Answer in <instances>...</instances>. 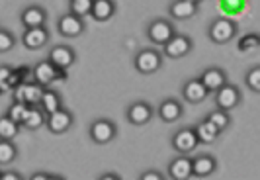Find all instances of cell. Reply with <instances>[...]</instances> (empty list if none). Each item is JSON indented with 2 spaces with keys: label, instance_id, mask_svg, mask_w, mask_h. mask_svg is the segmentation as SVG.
Wrapping results in <instances>:
<instances>
[{
  "label": "cell",
  "instance_id": "6da1fadb",
  "mask_svg": "<svg viewBox=\"0 0 260 180\" xmlns=\"http://www.w3.org/2000/svg\"><path fill=\"white\" fill-rule=\"evenodd\" d=\"M31 77H34L36 82H39L41 86L47 88V86H49L51 82H55V80H65L67 71L59 69V67H55L49 59H43V61H39V63L31 69Z\"/></svg>",
  "mask_w": 260,
  "mask_h": 180
},
{
  "label": "cell",
  "instance_id": "7a4b0ae2",
  "mask_svg": "<svg viewBox=\"0 0 260 180\" xmlns=\"http://www.w3.org/2000/svg\"><path fill=\"white\" fill-rule=\"evenodd\" d=\"M133 65H135L137 73H141V75H153V73H156L162 67V53L153 49V47L141 49V51L135 55Z\"/></svg>",
  "mask_w": 260,
  "mask_h": 180
},
{
  "label": "cell",
  "instance_id": "3957f363",
  "mask_svg": "<svg viewBox=\"0 0 260 180\" xmlns=\"http://www.w3.org/2000/svg\"><path fill=\"white\" fill-rule=\"evenodd\" d=\"M88 135L96 145H108L117 137V128L112 119L100 117V119H94L90 124Z\"/></svg>",
  "mask_w": 260,
  "mask_h": 180
},
{
  "label": "cell",
  "instance_id": "277c9868",
  "mask_svg": "<svg viewBox=\"0 0 260 180\" xmlns=\"http://www.w3.org/2000/svg\"><path fill=\"white\" fill-rule=\"evenodd\" d=\"M170 145L178 155H190L194 153V149L200 145V139H198L194 128H180L178 131L172 133Z\"/></svg>",
  "mask_w": 260,
  "mask_h": 180
},
{
  "label": "cell",
  "instance_id": "5b68a950",
  "mask_svg": "<svg viewBox=\"0 0 260 180\" xmlns=\"http://www.w3.org/2000/svg\"><path fill=\"white\" fill-rule=\"evenodd\" d=\"M208 34L213 43H219V45L229 43L237 36V22L231 18H217L211 22Z\"/></svg>",
  "mask_w": 260,
  "mask_h": 180
},
{
  "label": "cell",
  "instance_id": "8992f818",
  "mask_svg": "<svg viewBox=\"0 0 260 180\" xmlns=\"http://www.w3.org/2000/svg\"><path fill=\"white\" fill-rule=\"evenodd\" d=\"M194 41L188 38L186 34H174L172 38L162 45V55L169 59H182L192 51Z\"/></svg>",
  "mask_w": 260,
  "mask_h": 180
},
{
  "label": "cell",
  "instance_id": "52a82bcc",
  "mask_svg": "<svg viewBox=\"0 0 260 180\" xmlns=\"http://www.w3.org/2000/svg\"><path fill=\"white\" fill-rule=\"evenodd\" d=\"M75 124V114L67 108H59L57 112L47 114V122H45V128L51 131L53 135H63L69 129L73 128Z\"/></svg>",
  "mask_w": 260,
  "mask_h": 180
},
{
  "label": "cell",
  "instance_id": "ba28073f",
  "mask_svg": "<svg viewBox=\"0 0 260 180\" xmlns=\"http://www.w3.org/2000/svg\"><path fill=\"white\" fill-rule=\"evenodd\" d=\"M86 29V24H84V18H80L77 14L73 12H67L59 18L57 22V32L63 36V38H78L82 36Z\"/></svg>",
  "mask_w": 260,
  "mask_h": 180
},
{
  "label": "cell",
  "instance_id": "9c48e42d",
  "mask_svg": "<svg viewBox=\"0 0 260 180\" xmlns=\"http://www.w3.org/2000/svg\"><path fill=\"white\" fill-rule=\"evenodd\" d=\"M153 106L149 102H143V100H135V102H131L127 106V110H125V117H127V122H129L131 126H137V128H141V126H147L151 119H153Z\"/></svg>",
  "mask_w": 260,
  "mask_h": 180
},
{
  "label": "cell",
  "instance_id": "30bf717a",
  "mask_svg": "<svg viewBox=\"0 0 260 180\" xmlns=\"http://www.w3.org/2000/svg\"><path fill=\"white\" fill-rule=\"evenodd\" d=\"M43 90H45V86H41L36 80H26L20 86H16L12 90V94H14V100L26 102L27 106H36V104H39L41 96H43Z\"/></svg>",
  "mask_w": 260,
  "mask_h": 180
},
{
  "label": "cell",
  "instance_id": "8fae6325",
  "mask_svg": "<svg viewBox=\"0 0 260 180\" xmlns=\"http://www.w3.org/2000/svg\"><path fill=\"white\" fill-rule=\"evenodd\" d=\"M241 90L237 88L231 82H225L221 88L215 90V106L219 110H225V112H231L235 110L239 104H241Z\"/></svg>",
  "mask_w": 260,
  "mask_h": 180
},
{
  "label": "cell",
  "instance_id": "7c38bea8",
  "mask_svg": "<svg viewBox=\"0 0 260 180\" xmlns=\"http://www.w3.org/2000/svg\"><path fill=\"white\" fill-rule=\"evenodd\" d=\"M174 26L170 24L169 20H153L149 26H147V36L149 39L155 43V45H165L172 36H174Z\"/></svg>",
  "mask_w": 260,
  "mask_h": 180
},
{
  "label": "cell",
  "instance_id": "4fadbf2b",
  "mask_svg": "<svg viewBox=\"0 0 260 180\" xmlns=\"http://www.w3.org/2000/svg\"><path fill=\"white\" fill-rule=\"evenodd\" d=\"M49 61H51L55 67H59V69H63V71H69L75 61H77V53L73 47H69V45H55L51 51H49V57H47Z\"/></svg>",
  "mask_w": 260,
  "mask_h": 180
},
{
  "label": "cell",
  "instance_id": "5bb4252c",
  "mask_svg": "<svg viewBox=\"0 0 260 180\" xmlns=\"http://www.w3.org/2000/svg\"><path fill=\"white\" fill-rule=\"evenodd\" d=\"M47 41H49V32L45 26L26 27L22 34V43L27 49H41L47 45Z\"/></svg>",
  "mask_w": 260,
  "mask_h": 180
},
{
  "label": "cell",
  "instance_id": "9a60e30c",
  "mask_svg": "<svg viewBox=\"0 0 260 180\" xmlns=\"http://www.w3.org/2000/svg\"><path fill=\"white\" fill-rule=\"evenodd\" d=\"M169 176L174 180H190L194 176L192 159L188 155H178L169 165Z\"/></svg>",
  "mask_w": 260,
  "mask_h": 180
},
{
  "label": "cell",
  "instance_id": "2e32d148",
  "mask_svg": "<svg viewBox=\"0 0 260 180\" xmlns=\"http://www.w3.org/2000/svg\"><path fill=\"white\" fill-rule=\"evenodd\" d=\"M20 22L24 24V27H39L45 26L47 22V12L43 6H38V4H29L26 6L22 14H20Z\"/></svg>",
  "mask_w": 260,
  "mask_h": 180
},
{
  "label": "cell",
  "instance_id": "e0dca14e",
  "mask_svg": "<svg viewBox=\"0 0 260 180\" xmlns=\"http://www.w3.org/2000/svg\"><path fill=\"white\" fill-rule=\"evenodd\" d=\"M156 114L165 124H172V122H176V119H180L184 116V108L176 98H165L162 102L158 104Z\"/></svg>",
  "mask_w": 260,
  "mask_h": 180
},
{
  "label": "cell",
  "instance_id": "ac0fdd59",
  "mask_svg": "<svg viewBox=\"0 0 260 180\" xmlns=\"http://www.w3.org/2000/svg\"><path fill=\"white\" fill-rule=\"evenodd\" d=\"M209 90L206 88V84L202 82V78H192L184 84L182 96L186 98V102L190 104H200L208 98Z\"/></svg>",
  "mask_w": 260,
  "mask_h": 180
},
{
  "label": "cell",
  "instance_id": "d6986e66",
  "mask_svg": "<svg viewBox=\"0 0 260 180\" xmlns=\"http://www.w3.org/2000/svg\"><path fill=\"white\" fill-rule=\"evenodd\" d=\"M192 170H194V176L198 178L211 176L217 170V159L213 155H198L192 159Z\"/></svg>",
  "mask_w": 260,
  "mask_h": 180
},
{
  "label": "cell",
  "instance_id": "ffe728a7",
  "mask_svg": "<svg viewBox=\"0 0 260 180\" xmlns=\"http://www.w3.org/2000/svg\"><path fill=\"white\" fill-rule=\"evenodd\" d=\"M200 10V4L196 2H190V0H174L170 4L169 14L174 18V20H190L194 18L196 14Z\"/></svg>",
  "mask_w": 260,
  "mask_h": 180
},
{
  "label": "cell",
  "instance_id": "44dd1931",
  "mask_svg": "<svg viewBox=\"0 0 260 180\" xmlns=\"http://www.w3.org/2000/svg\"><path fill=\"white\" fill-rule=\"evenodd\" d=\"M200 78H202V82L206 84V88L209 92H215V90H219L227 82V73L223 69H219V67H208Z\"/></svg>",
  "mask_w": 260,
  "mask_h": 180
},
{
  "label": "cell",
  "instance_id": "7402d4cb",
  "mask_svg": "<svg viewBox=\"0 0 260 180\" xmlns=\"http://www.w3.org/2000/svg\"><path fill=\"white\" fill-rule=\"evenodd\" d=\"M116 10L117 6L114 0H94L90 16L96 22H108V20H112L116 16Z\"/></svg>",
  "mask_w": 260,
  "mask_h": 180
},
{
  "label": "cell",
  "instance_id": "603a6c76",
  "mask_svg": "<svg viewBox=\"0 0 260 180\" xmlns=\"http://www.w3.org/2000/svg\"><path fill=\"white\" fill-rule=\"evenodd\" d=\"M45 122H47V114L39 108V104H36V106H29V108H27L26 117H24V122H22V128L29 129V131H36V129L43 128Z\"/></svg>",
  "mask_w": 260,
  "mask_h": 180
},
{
  "label": "cell",
  "instance_id": "cb8c5ba5",
  "mask_svg": "<svg viewBox=\"0 0 260 180\" xmlns=\"http://www.w3.org/2000/svg\"><path fill=\"white\" fill-rule=\"evenodd\" d=\"M196 133H198V139L200 143H204V145H209V143H213L219 135H221V131L215 128L211 122H209L208 117L206 119H202V122H198L194 126Z\"/></svg>",
  "mask_w": 260,
  "mask_h": 180
},
{
  "label": "cell",
  "instance_id": "d4e9b609",
  "mask_svg": "<svg viewBox=\"0 0 260 180\" xmlns=\"http://www.w3.org/2000/svg\"><path fill=\"white\" fill-rule=\"evenodd\" d=\"M39 108H41L45 114L57 112L59 108H63V98H61V94H59L57 90H51L47 86V88L43 90L41 100H39Z\"/></svg>",
  "mask_w": 260,
  "mask_h": 180
},
{
  "label": "cell",
  "instance_id": "484cf974",
  "mask_svg": "<svg viewBox=\"0 0 260 180\" xmlns=\"http://www.w3.org/2000/svg\"><path fill=\"white\" fill-rule=\"evenodd\" d=\"M20 128L22 126L16 124L8 114L0 116V139H10V141H14L18 137V133H20Z\"/></svg>",
  "mask_w": 260,
  "mask_h": 180
},
{
  "label": "cell",
  "instance_id": "4316f807",
  "mask_svg": "<svg viewBox=\"0 0 260 180\" xmlns=\"http://www.w3.org/2000/svg\"><path fill=\"white\" fill-rule=\"evenodd\" d=\"M18 157V147L10 139H0V167L12 165Z\"/></svg>",
  "mask_w": 260,
  "mask_h": 180
},
{
  "label": "cell",
  "instance_id": "83f0119b",
  "mask_svg": "<svg viewBox=\"0 0 260 180\" xmlns=\"http://www.w3.org/2000/svg\"><path fill=\"white\" fill-rule=\"evenodd\" d=\"M208 119L215 126V128L219 129V131H225V129L231 126V116H229V112H225V110H219V108H215L213 112H209L208 114Z\"/></svg>",
  "mask_w": 260,
  "mask_h": 180
},
{
  "label": "cell",
  "instance_id": "f1b7e54d",
  "mask_svg": "<svg viewBox=\"0 0 260 180\" xmlns=\"http://www.w3.org/2000/svg\"><path fill=\"white\" fill-rule=\"evenodd\" d=\"M27 106L26 102H20V100H12V104L8 106V110H6V114L12 117L16 124H20L22 126V122H24V117H26V112H27Z\"/></svg>",
  "mask_w": 260,
  "mask_h": 180
},
{
  "label": "cell",
  "instance_id": "f546056e",
  "mask_svg": "<svg viewBox=\"0 0 260 180\" xmlns=\"http://www.w3.org/2000/svg\"><path fill=\"white\" fill-rule=\"evenodd\" d=\"M92 2L94 0H69V4H71V10L69 12L77 14L80 18H86V16H90Z\"/></svg>",
  "mask_w": 260,
  "mask_h": 180
},
{
  "label": "cell",
  "instance_id": "4dcf8cb0",
  "mask_svg": "<svg viewBox=\"0 0 260 180\" xmlns=\"http://www.w3.org/2000/svg\"><path fill=\"white\" fill-rule=\"evenodd\" d=\"M29 73H31V71H29L27 67H16V69H12V75H10V80H8L10 90H14L16 86H20L22 82H26V78Z\"/></svg>",
  "mask_w": 260,
  "mask_h": 180
},
{
  "label": "cell",
  "instance_id": "1f68e13d",
  "mask_svg": "<svg viewBox=\"0 0 260 180\" xmlns=\"http://www.w3.org/2000/svg\"><path fill=\"white\" fill-rule=\"evenodd\" d=\"M221 4V10L229 16H235V14L243 12L245 6H247V0H219Z\"/></svg>",
  "mask_w": 260,
  "mask_h": 180
},
{
  "label": "cell",
  "instance_id": "d6a6232c",
  "mask_svg": "<svg viewBox=\"0 0 260 180\" xmlns=\"http://www.w3.org/2000/svg\"><path fill=\"white\" fill-rule=\"evenodd\" d=\"M256 47H260V34H247V36H243L241 41H239V49L243 53L252 51Z\"/></svg>",
  "mask_w": 260,
  "mask_h": 180
},
{
  "label": "cell",
  "instance_id": "836d02e7",
  "mask_svg": "<svg viewBox=\"0 0 260 180\" xmlns=\"http://www.w3.org/2000/svg\"><path fill=\"white\" fill-rule=\"evenodd\" d=\"M14 45H16V36H14L12 32L0 27V53L12 51Z\"/></svg>",
  "mask_w": 260,
  "mask_h": 180
},
{
  "label": "cell",
  "instance_id": "e575fe53",
  "mask_svg": "<svg viewBox=\"0 0 260 180\" xmlns=\"http://www.w3.org/2000/svg\"><path fill=\"white\" fill-rule=\"evenodd\" d=\"M245 82H247L248 90L260 92V67H254V69L248 71L247 77H245Z\"/></svg>",
  "mask_w": 260,
  "mask_h": 180
},
{
  "label": "cell",
  "instance_id": "d590c367",
  "mask_svg": "<svg viewBox=\"0 0 260 180\" xmlns=\"http://www.w3.org/2000/svg\"><path fill=\"white\" fill-rule=\"evenodd\" d=\"M10 75H12V67L10 65H0V88H2V92L10 90V86H8Z\"/></svg>",
  "mask_w": 260,
  "mask_h": 180
},
{
  "label": "cell",
  "instance_id": "8d00e7d4",
  "mask_svg": "<svg viewBox=\"0 0 260 180\" xmlns=\"http://www.w3.org/2000/svg\"><path fill=\"white\" fill-rule=\"evenodd\" d=\"M139 180H162V172H158V170H145L143 174L139 176Z\"/></svg>",
  "mask_w": 260,
  "mask_h": 180
},
{
  "label": "cell",
  "instance_id": "74e56055",
  "mask_svg": "<svg viewBox=\"0 0 260 180\" xmlns=\"http://www.w3.org/2000/svg\"><path fill=\"white\" fill-rule=\"evenodd\" d=\"M2 180H22L18 170H2Z\"/></svg>",
  "mask_w": 260,
  "mask_h": 180
},
{
  "label": "cell",
  "instance_id": "f35d334b",
  "mask_svg": "<svg viewBox=\"0 0 260 180\" xmlns=\"http://www.w3.org/2000/svg\"><path fill=\"white\" fill-rule=\"evenodd\" d=\"M55 178L53 174H47V172H36V174H31L29 180H51Z\"/></svg>",
  "mask_w": 260,
  "mask_h": 180
},
{
  "label": "cell",
  "instance_id": "ab89813d",
  "mask_svg": "<svg viewBox=\"0 0 260 180\" xmlns=\"http://www.w3.org/2000/svg\"><path fill=\"white\" fill-rule=\"evenodd\" d=\"M100 180H119V174H116V172H106V174L100 176Z\"/></svg>",
  "mask_w": 260,
  "mask_h": 180
},
{
  "label": "cell",
  "instance_id": "60d3db41",
  "mask_svg": "<svg viewBox=\"0 0 260 180\" xmlns=\"http://www.w3.org/2000/svg\"><path fill=\"white\" fill-rule=\"evenodd\" d=\"M190 2H196V4H200V2H204V0H190Z\"/></svg>",
  "mask_w": 260,
  "mask_h": 180
},
{
  "label": "cell",
  "instance_id": "b9f144b4",
  "mask_svg": "<svg viewBox=\"0 0 260 180\" xmlns=\"http://www.w3.org/2000/svg\"><path fill=\"white\" fill-rule=\"evenodd\" d=\"M0 180H2V170H0Z\"/></svg>",
  "mask_w": 260,
  "mask_h": 180
},
{
  "label": "cell",
  "instance_id": "7bdbcfd3",
  "mask_svg": "<svg viewBox=\"0 0 260 180\" xmlns=\"http://www.w3.org/2000/svg\"><path fill=\"white\" fill-rule=\"evenodd\" d=\"M0 94H2V88H0Z\"/></svg>",
  "mask_w": 260,
  "mask_h": 180
},
{
  "label": "cell",
  "instance_id": "ee69618b",
  "mask_svg": "<svg viewBox=\"0 0 260 180\" xmlns=\"http://www.w3.org/2000/svg\"><path fill=\"white\" fill-rule=\"evenodd\" d=\"M0 27H2V26H0Z\"/></svg>",
  "mask_w": 260,
  "mask_h": 180
}]
</instances>
